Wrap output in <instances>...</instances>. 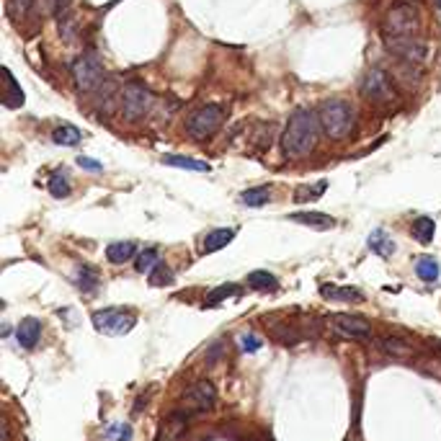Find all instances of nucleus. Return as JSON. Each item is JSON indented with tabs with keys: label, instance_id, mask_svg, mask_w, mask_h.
Segmentation results:
<instances>
[{
	"label": "nucleus",
	"instance_id": "1",
	"mask_svg": "<svg viewBox=\"0 0 441 441\" xmlns=\"http://www.w3.org/2000/svg\"><path fill=\"white\" fill-rule=\"evenodd\" d=\"M320 121L317 111L297 109L287 121V129L281 135V150L287 158H305L315 150L317 137H320Z\"/></svg>",
	"mask_w": 441,
	"mask_h": 441
},
{
	"label": "nucleus",
	"instance_id": "2",
	"mask_svg": "<svg viewBox=\"0 0 441 441\" xmlns=\"http://www.w3.org/2000/svg\"><path fill=\"white\" fill-rule=\"evenodd\" d=\"M317 121L325 137L331 140H346L354 127H357V111L348 101L341 98H328L317 106Z\"/></svg>",
	"mask_w": 441,
	"mask_h": 441
},
{
	"label": "nucleus",
	"instance_id": "3",
	"mask_svg": "<svg viewBox=\"0 0 441 441\" xmlns=\"http://www.w3.org/2000/svg\"><path fill=\"white\" fill-rule=\"evenodd\" d=\"M227 117V109L220 103H207L202 109H196L186 121V135L196 142H207L220 132L222 121Z\"/></svg>",
	"mask_w": 441,
	"mask_h": 441
},
{
	"label": "nucleus",
	"instance_id": "4",
	"mask_svg": "<svg viewBox=\"0 0 441 441\" xmlns=\"http://www.w3.org/2000/svg\"><path fill=\"white\" fill-rule=\"evenodd\" d=\"M421 29V13L413 3H398L387 10L382 21V36L395 39V36H416Z\"/></svg>",
	"mask_w": 441,
	"mask_h": 441
},
{
	"label": "nucleus",
	"instance_id": "5",
	"mask_svg": "<svg viewBox=\"0 0 441 441\" xmlns=\"http://www.w3.org/2000/svg\"><path fill=\"white\" fill-rule=\"evenodd\" d=\"M155 106V96L140 83H127L121 88V117L127 121L144 119Z\"/></svg>",
	"mask_w": 441,
	"mask_h": 441
},
{
	"label": "nucleus",
	"instance_id": "6",
	"mask_svg": "<svg viewBox=\"0 0 441 441\" xmlns=\"http://www.w3.org/2000/svg\"><path fill=\"white\" fill-rule=\"evenodd\" d=\"M135 313L124 307H103L94 313V328L103 336H124L135 328Z\"/></svg>",
	"mask_w": 441,
	"mask_h": 441
},
{
	"label": "nucleus",
	"instance_id": "7",
	"mask_svg": "<svg viewBox=\"0 0 441 441\" xmlns=\"http://www.w3.org/2000/svg\"><path fill=\"white\" fill-rule=\"evenodd\" d=\"M70 73H73V80H75V85L83 94H91L98 85H103V65L96 54L75 57L73 65H70Z\"/></svg>",
	"mask_w": 441,
	"mask_h": 441
},
{
	"label": "nucleus",
	"instance_id": "8",
	"mask_svg": "<svg viewBox=\"0 0 441 441\" xmlns=\"http://www.w3.org/2000/svg\"><path fill=\"white\" fill-rule=\"evenodd\" d=\"M361 96H364L366 101L382 103V106L395 103V98H398L395 85H392V77L382 68H372L364 75V80H361Z\"/></svg>",
	"mask_w": 441,
	"mask_h": 441
},
{
	"label": "nucleus",
	"instance_id": "9",
	"mask_svg": "<svg viewBox=\"0 0 441 441\" xmlns=\"http://www.w3.org/2000/svg\"><path fill=\"white\" fill-rule=\"evenodd\" d=\"M384 47L387 52H392L398 60L408 62V65H421L428 54V47H426L424 39L416 36H395V39H384Z\"/></svg>",
	"mask_w": 441,
	"mask_h": 441
},
{
	"label": "nucleus",
	"instance_id": "10",
	"mask_svg": "<svg viewBox=\"0 0 441 441\" xmlns=\"http://www.w3.org/2000/svg\"><path fill=\"white\" fill-rule=\"evenodd\" d=\"M217 403V390H214L212 382H194L186 392H184V413L191 416V413H204V410H209L214 408Z\"/></svg>",
	"mask_w": 441,
	"mask_h": 441
},
{
	"label": "nucleus",
	"instance_id": "11",
	"mask_svg": "<svg viewBox=\"0 0 441 441\" xmlns=\"http://www.w3.org/2000/svg\"><path fill=\"white\" fill-rule=\"evenodd\" d=\"M331 328L338 333L341 338L348 341H366L372 338V325L357 315H331Z\"/></svg>",
	"mask_w": 441,
	"mask_h": 441
},
{
	"label": "nucleus",
	"instance_id": "12",
	"mask_svg": "<svg viewBox=\"0 0 441 441\" xmlns=\"http://www.w3.org/2000/svg\"><path fill=\"white\" fill-rule=\"evenodd\" d=\"M42 338V322L36 317H24L16 328V341L21 348H34Z\"/></svg>",
	"mask_w": 441,
	"mask_h": 441
},
{
	"label": "nucleus",
	"instance_id": "13",
	"mask_svg": "<svg viewBox=\"0 0 441 441\" xmlns=\"http://www.w3.org/2000/svg\"><path fill=\"white\" fill-rule=\"evenodd\" d=\"M289 220L299 222V225H307V227H313V230L336 227V220H333L331 214H322V212H294V214H289Z\"/></svg>",
	"mask_w": 441,
	"mask_h": 441
},
{
	"label": "nucleus",
	"instance_id": "14",
	"mask_svg": "<svg viewBox=\"0 0 441 441\" xmlns=\"http://www.w3.org/2000/svg\"><path fill=\"white\" fill-rule=\"evenodd\" d=\"M320 294L325 299H338V302H361L364 294L354 287H336V284H322Z\"/></svg>",
	"mask_w": 441,
	"mask_h": 441
},
{
	"label": "nucleus",
	"instance_id": "15",
	"mask_svg": "<svg viewBox=\"0 0 441 441\" xmlns=\"http://www.w3.org/2000/svg\"><path fill=\"white\" fill-rule=\"evenodd\" d=\"M3 73H6V94H3V103H6L8 109H18V106H24L26 96H24V91H21V85L16 83L13 73H10L8 68L3 70Z\"/></svg>",
	"mask_w": 441,
	"mask_h": 441
},
{
	"label": "nucleus",
	"instance_id": "16",
	"mask_svg": "<svg viewBox=\"0 0 441 441\" xmlns=\"http://www.w3.org/2000/svg\"><path fill=\"white\" fill-rule=\"evenodd\" d=\"M369 248H372L374 253L380 255V258H390L392 253H395V240L384 232V230H374V232H369Z\"/></svg>",
	"mask_w": 441,
	"mask_h": 441
},
{
	"label": "nucleus",
	"instance_id": "17",
	"mask_svg": "<svg viewBox=\"0 0 441 441\" xmlns=\"http://www.w3.org/2000/svg\"><path fill=\"white\" fill-rule=\"evenodd\" d=\"M163 163L170 165V168H184V170H194V173H209L212 165L204 160H194V158H184V155H163Z\"/></svg>",
	"mask_w": 441,
	"mask_h": 441
},
{
	"label": "nucleus",
	"instance_id": "18",
	"mask_svg": "<svg viewBox=\"0 0 441 441\" xmlns=\"http://www.w3.org/2000/svg\"><path fill=\"white\" fill-rule=\"evenodd\" d=\"M135 253H137V246L132 240H119V243H111V246L106 248V258H109L111 263H127L135 258Z\"/></svg>",
	"mask_w": 441,
	"mask_h": 441
},
{
	"label": "nucleus",
	"instance_id": "19",
	"mask_svg": "<svg viewBox=\"0 0 441 441\" xmlns=\"http://www.w3.org/2000/svg\"><path fill=\"white\" fill-rule=\"evenodd\" d=\"M246 284L248 289H253V292H276V289H279V281H276V276H274L271 271L248 274Z\"/></svg>",
	"mask_w": 441,
	"mask_h": 441
},
{
	"label": "nucleus",
	"instance_id": "20",
	"mask_svg": "<svg viewBox=\"0 0 441 441\" xmlns=\"http://www.w3.org/2000/svg\"><path fill=\"white\" fill-rule=\"evenodd\" d=\"M232 238H235V230L232 227L212 230V232L204 238V253H214V251H220V248H225L227 243H232Z\"/></svg>",
	"mask_w": 441,
	"mask_h": 441
},
{
	"label": "nucleus",
	"instance_id": "21",
	"mask_svg": "<svg viewBox=\"0 0 441 441\" xmlns=\"http://www.w3.org/2000/svg\"><path fill=\"white\" fill-rule=\"evenodd\" d=\"M80 140H83V135H80V129L73 127V124H62V127H57L54 132H52V142H54V144L75 147Z\"/></svg>",
	"mask_w": 441,
	"mask_h": 441
},
{
	"label": "nucleus",
	"instance_id": "22",
	"mask_svg": "<svg viewBox=\"0 0 441 441\" xmlns=\"http://www.w3.org/2000/svg\"><path fill=\"white\" fill-rule=\"evenodd\" d=\"M269 199H271V188L269 186H253L240 194V202L246 207H263V204H269Z\"/></svg>",
	"mask_w": 441,
	"mask_h": 441
},
{
	"label": "nucleus",
	"instance_id": "23",
	"mask_svg": "<svg viewBox=\"0 0 441 441\" xmlns=\"http://www.w3.org/2000/svg\"><path fill=\"white\" fill-rule=\"evenodd\" d=\"M75 284L83 292H96V287H98V271H96L94 266H77Z\"/></svg>",
	"mask_w": 441,
	"mask_h": 441
},
{
	"label": "nucleus",
	"instance_id": "24",
	"mask_svg": "<svg viewBox=\"0 0 441 441\" xmlns=\"http://www.w3.org/2000/svg\"><path fill=\"white\" fill-rule=\"evenodd\" d=\"M47 188H50V194L54 196V199H65V196H70V179L65 170H57V173H52L50 184H47Z\"/></svg>",
	"mask_w": 441,
	"mask_h": 441
},
{
	"label": "nucleus",
	"instance_id": "25",
	"mask_svg": "<svg viewBox=\"0 0 441 441\" xmlns=\"http://www.w3.org/2000/svg\"><path fill=\"white\" fill-rule=\"evenodd\" d=\"M439 261L433 258V255H424V258H418L416 261V274L421 276L424 281H436L439 279Z\"/></svg>",
	"mask_w": 441,
	"mask_h": 441
},
{
	"label": "nucleus",
	"instance_id": "26",
	"mask_svg": "<svg viewBox=\"0 0 441 441\" xmlns=\"http://www.w3.org/2000/svg\"><path fill=\"white\" fill-rule=\"evenodd\" d=\"M433 232H436V222L431 217H418L413 220V235H416L418 243H431L433 240Z\"/></svg>",
	"mask_w": 441,
	"mask_h": 441
},
{
	"label": "nucleus",
	"instance_id": "27",
	"mask_svg": "<svg viewBox=\"0 0 441 441\" xmlns=\"http://www.w3.org/2000/svg\"><path fill=\"white\" fill-rule=\"evenodd\" d=\"M160 263V255H158V251L155 248H147V251H142V253L137 255V261H135V269L140 274H150Z\"/></svg>",
	"mask_w": 441,
	"mask_h": 441
},
{
	"label": "nucleus",
	"instance_id": "28",
	"mask_svg": "<svg viewBox=\"0 0 441 441\" xmlns=\"http://www.w3.org/2000/svg\"><path fill=\"white\" fill-rule=\"evenodd\" d=\"M325 188H328V181H317L315 186H299L297 194H294V202H315V199H320L325 194Z\"/></svg>",
	"mask_w": 441,
	"mask_h": 441
},
{
	"label": "nucleus",
	"instance_id": "29",
	"mask_svg": "<svg viewBox=\"0 0 441 441\" xmlns=\"http://www.w3.org/2000/svg\"><path fill=\"white\" fill-rule=\"evenodd\" d=\"M240 294V287L238 284H222V287H217L209 294V299H207V305L214 307V305H220L222 299H227V297H238Z\"/></svg>",
	"mask_w": 441,
	"mask_h": 441
},
{
	"label": "nucleus",
	"instance_id": "30",
	"mask_svg": "<svg viewBox=\"0 0 441 441\" xmlns=\"http://www.w3.org/2000/svg\"><path fill=\"white\" fill-rule=\"evenodd\" d=\"M150 284L153 287H168V284H173V271H170L165 263H158L153 271H150Z\"/></svg>",
	"mask_w": 441,
	"mask_h": 441
},
{
	"label": "nucleus",
	"instance_id": "31",
	"mask_svg": "<svg viewBox=\"0 0 441 441\" xmlns=\"http://www.w3.org/2000/svg\"><path fill=\"white\" fill-rule=\"evenodd\" d=\"M57 24H60V36L62 39H68V42H73L75 39V18H73V13H62L60 18H57Z\"/></svg>",
	"mask_w": 441,
	"mask_h": 441
},
{
	"label": "nucleus",
	"instance_id": "32",
	"mask_svg": "<svg viewBox=\"0 0 441 441\" xmlns=\"http://www.w3.org/2000/svg\"><path fill=\"white\" fill-rule=\"evenodd\" d=\"M106 436L111 441H132V426L129 424H114L106 428Z\"/></svg>",
	"mask_w": 441,
	"mask_h": 441
},
{
	"label": "nucleus",
	"instance_id": "33",
	"mask_svg": "<svg viewBox=\"0 0 441 441\" xmlns=\"http://www.w3.org/2000/svg\"><path fill=\"white\" fill-rule=\"evenodd\" d=\"M380 346H382V351L395 354V357H405V354H408V346H405V343H400L398 338H384Z\"/></svg>",
	"mask_w": 441,
	"mask_h": 441
},
{
	"label": "nucleus",
	"instance_id": "34",
	"mask_svg": "<svg viewBox=\"0 0 441 441\" xmlns=\"http://www.w3.org/2000/svg\"><path fill=\"white\" fill-rule=\"evenodd\" d=\"M31 3L34 0H8V10L13 18H24L26 13H29V8H31Z\"/></svg>",
	"mask_w": 441,
	"mask_h": 441
},
{
	"label": "nucleus",
	"instance_id": "35",
	"mask_svg": "<svg viewBox=\"0 0 441 441\" xmlns=\"http://www.w3.org/2000/svg\"><path fill=\"white\" fill-rule=\"evenodd\" d=\"M240 346H243V351H258L261 348V341L255 338V336H240Z\"/></svg>",
	"mask_w": 441,
	"mask_h": 441
},
{
	"label": "nucleus",
	"instance_id": "36",
	"mask_svg": "<svg viewBox=\"0 0 441 441\" xmlns=\"http://www.w3.org/2000/svg\"><path fill=\"white\" fill-rule=\"evenodd\" d=\"M77 165L85 170H94V173H98V170H103V165L98 160H94V158H85V155H80L77 158Z\"/></svg>",
	"mask_w": 441,
	"mask_h": 441
},
{
	"label": "nucleus",
	"instance_id": "37",
	"mask_svg": "<svg viewBox=\"0 0 441 441\" xmlns=\"http://www.w3.org/2000/svg\"><path fill=\"white\" fill-rule=\"evenodd\" d=\"M70 10V0H54V16L60 18L62 13H68Z\"/></svg>",
	"mask_w": 441,
	"mask_h": 441
},
{
	"label": "nucleus",
	"instance_id": "38",
	"mask_svg": "<svg viewBox=\"0 0 441 441\" xmlns=\"http://www.w3.org/2000/svg\"><path fill=\"white\" fill-rule=\"evenodd\" d=\"M439 6H441V0H439Z\"/></svg>",
	"mask_w": 441,
	"mask_h": 441
}]
</instances>
